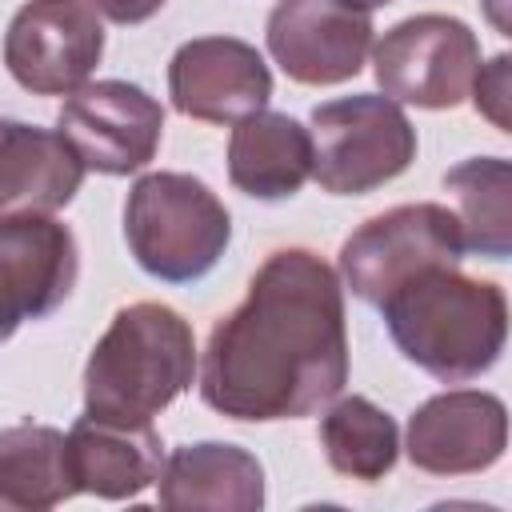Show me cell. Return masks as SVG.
Wrapping results in <instances>:
<instances>
[{"label": "cell", "mask_w": 512, "mask_h": 512, "mask_svg": "<svg viewBox=\"0 0 512 512\" xmlns=\"http://www.w3.org/2000/svg\"><path fill=\"white\" fill-rule=\"evenodd\" d=\"M348 384L344 284L312 248H276L248 296L216 320L200 360V400L248 424L300 420Z\"/></svg>", "instance_id": "6da1fadb"}, {"label": "cell", "mask_w": 512, "mask_h": 512, "mask_svg": "<svg viewBox=\"0 0 512 512\" xmlns=\"http://www.w3.org/2000/svg\"><path fill=\"white\" fill-rule=\"evenodd\" d=\"M384 328L404 360L440 384L484 376L508 340V296L496 280L460 268H428L380 304Z\"/></svg>", "instance_id": "7a4b0ae2"}, {"label": "cell", "mask_w": 512, "mask_h": 512, "mask_svg": "<svg viewBox=\"0 0 512 512\" xmlns=\"http://www.w3.org/2000/svg\"><path fill=\"white\" fill-rule=\"evenodd\" d=\"M196 376L192 324L160 300L124 304L84 364V416L152 424Z\"/></svg>", "instance_id": "3957f363"}, {"label": "cell", "mask_w": 512, "mask_h": 512, "mask_svg": "<svg viewBox=\"0 0 512 512\" xmlns=\"http://www.w3.org/2000/svg\"><path fill=\"white\" fill-rule=\"evenodd\" d=\"M124 240L152 280L192 284L228 252L232 212L200 176L144 172L124 200Z\"/></svg>", "instance_id": "277c9868"}, {"label": "cell", "mask_w": 512, "mask_h": 512, "mask_svg": "<svg viewBox=\"0 0 512 512\" xmlns=\"http://www.w3.org/2000/svg\"><path fill=\"white\" fill-rule=\"evenodd\" d=\"M312 180L332 196H368L412 168L416 128L404 108L376 92L316 104L308 116Z\"/></svg>", "instance_id": "5b68a950"}, {"label": "cell", "mask_w": 512, "mask_h": 512, "mask_svg": "<svg viewBox=\"0 0 512 512\" xmlns=\"http://www.w3.org/2000/svg\"><path fill=\"white\" fill-rule=\"evenodd\" d=\"M460 260H464V236L456 212L420 200V204H396L364 220L340 244L336 276L356 300L380 308L412 276L428 268H460Z\"/></svg>", "instance_id": "8992f818"}, {"label": "cell", "mask_w": 512, "mask_h": 512, "mask_svg": "<svg viewBox=\"0 0 512 512\" xmlns=\"http://www.w3.org/2000/svg\"><path fill=\"white\" fill-rule=\"evenodd\" d=\"M480 68L476 32L448 12H420L392 24L372 44V72L388 100L412 108H456Z\"/></svg>", "instance_id": "52a82bcc"}, {"label": "cell", "mask_w": 512, "mask_h": 512, "mask_svg": "<svg viewBox=\"0 0 512 512\" xmlns=\"http://www.w3.org/2000/svg\"><path fill=\"white\" fill-rule=\"evenodd\" d=\"M104 56V24L88 0H24L4 32V68L32 96H72Z\"/></svg>", "instance_id": "ba28073f"}, {"label": "cell", "mask_w": 512, "mask_h": 512, "mask_svg": "<svg viewBox=\"0 0 512 512\" xmlns=\"http://www.w3.org/2000/svg\"><path fill=\"white\" fill-rule=\"evenodd\" d=\"M264 40L288 80L328 88L360 76L376 28L372 12L356 0H276Z\"/></svg>", "instance_id": "9c48e42d"}, {"label": "cell", "mask_w": 512, "mask_h": 512, "mask_svg": "<svg viewBox=\"0 0 512 512\" xmlns=\"http://www.w3.org/2000/svg\"><path fill=\"white\" fill-rule=\"evenodd\" d=\"M56 132L72 144L84 168L104 176L140 172L164 136V108L140 84L128 80H88L56 116Z\"/></svg>", "instance_id": "30bf717a"}, {"label": "cell", "mask_w": 512, "mask_h": 512, "mask_svg": "<svg viewBox=\"0 0 512 512\" xmlns=\"http://www.w3.org/2000/svg\"><path fill=\"white\" fill-rule=\"evenodd\" d=\"M172 108L200 124H236L272 100V72L240 36L184 40L168 60Z\"/></svg>", "instance_id": "8fae6325"}, {"label": "cell", "mask_w": 512, "mask_h": 512, "mask_svg": "<svg viewBox=\"0 0 512 512\" xmlns=\"http://www.w3.org/2000/svg\"><path fill=\"white\" fill-rule=\"evenodd\" d=\"M400 448L428 476L488 472L508 448V408L484 388L436 392L408 416Z\"/></svg>", "instance_id": "7c38bea8"}, {"label": "cell", "mask_w": 512, "mask_h": 512, "mask_svg": "<svg viewBox=\"0 0 512 512\" xmlns=\"http://www.w3.org/2000/svg\"><path fill=\"white\" fill-rule=\"evenodd\" d=\"M84 172L88 168L56 128L0 116V220L68 208Z\"/></svg>", "instance_id": "4fadbf2b"}, {"label": "cell", "mask_w": 512, "mask_h": 512, "mask_svg": "<svg viewBox=\"0 0 512 512\" xmlns=\"http://www.w3.org/2000/svg\"><path fill=\"white\" fill-rule=\"evenodd\" d=\"M0 264L24 304V316L44 320L72 296L80 248L72 228L52 212H28L0 220Z\"/></svg>", "instance_id": "5bb4252c"}, {"label": "cell", "mask_w": 512, "mask_h": 512, "mask_svg": "<svg viewBox=\"0 0 512 512\" xmlns=\"http://www.w3.org/2000/svg\"><path fill=\"white\" fill-rule=\"evenodd\" d=\"M164 444L152 424H104L80 416L68 432V468L76 492L100 500H132L156 484Z\"/></svg>", "instance_id": "9a60e30c"}, {"label": "cell", "mask_w": 512, "mask_h": 512, "mask_svg": "<svg viewBox=\"0 0 512 512\" xmlns=\"http://www.w3.org/2000/svg\"><path fill=\"white\" fill-rule=\"evenodd\" d=\"M160 504L164 508H216V512H260L264 508V468L260 460L224 440H196L176 448L160 464Z\"/></svg>", "instance_id": "2e32d148"}, {"label": "cell", "mask_w": 512, "mask_h": 512, "mask_svg": "<svg viewBox=\"0 0 512 512\" xmlns=\"http://www.w3.org/2000/svg\"><path fill=\"white\" fill-rule=\"evenodd\" d=\"M312 176V136L288 112H252L232 124L228 180L252 200H288Z\"/></svg>", "instance_id": "e0dca14e"}, {"label": "cell", "mask_w": 512, "mask_h": 512, "mask_svg": "<svg viewBox=\"0 0 512 512\" xmlns=\"http://www.w3.org/2000/svg\"><path fill=\"white\" fill-rule=\"evenodd\" d=\"M76 496L68 436L52 424H12L0 432V508L48 512Z\"/></svg>", "instance_id": "ac0fdd59"}, {"label": "cell", "mask_w": 512, "mask_h": 512, "mask_svg": "<svg viewBox=\"0 0 512 512\" xmlns=\"http://www.w3.org/2000/svg\"><path fill=\"white\" fill-rule=\"evenodd\" d=\"M456 196L464 252L508 260L512 256V164L504 156H472L444 172Z\"/></svg>", "instance_id": "d6986e66"}, {"label": "cell", "mask_w": 512, "mask_h": 512, "mask_svg": "<svg viewBox=\"0 0 512 512\" xmlns=\"http://www.w3.org/2000/svg\"><path fill=\"white\" fill-rule=\"evenodd\" d=\"M320 448L340 476L376 484L400 460V428L368 396H340L320 416Z\"/></svg>", "instance_id": "ffe728a7"}, {"label": "cell", "mask_w": 512, "mask_h": 512, "mask_svg": "<svg viewBox=\"0 0 512 512\" xmlns=\"http://www.w3.org/2000/svg\"><path fill=\"white\" fill-rule=\"evenodd\" d=\"M472 104L484 120H492V128L512 132V112H508V104H512V56L508 52H500L476 68Z\"/></svg>", "instance_id": "44dd1931"}, {"label": "cell", "mask_w": 512, "mask_h": 512, "mask_svg": "<svg viewBox=\"0 0 512 512\" xmlns=\"http://www.w3.org/2000/svg\"><path fill=\"white\" fill-rule=\"evenodd\" d=\"M104 20H112V24H144V20H152L168 0H88Z\"/></svg>", "instance_id": "7402d4cb"}, {"label": "cell", "mask_w": 512, "mask_h": 512, "mask_svg": "<svg viewBox=\"0 0 512 512\" xmlns=\"http://www.w3.org/2000/svg\"><path fill=\"white\" fill-rule=\"evenodd\" d=\"M24 320H28V316H24V304H20L12 280H8V272H4V264H0V344H4Z\"/></svg>", "instance_id": "603a6c76"}, {"label": "cell", "mask_w": 512, "mask_h": 512, "mask_svg": "<svg viewBox=\"0 0 512 512\" xmlns=\"http://www.w3.org/2000/svg\"><path fill=\"white\" fill-rule=\"evenodd\" d=\"M484 12H488V20L496 24V32H500V36H508V32H512V20H508V0H484Z\"/></svg>", "instance_id": "cb8c5ba5"}, {"label": "cell", "mask_w": 512, "mask_h": 512, "mask_svg": "<svg viewBox=\"0 0 512 512\" xmlns=\"http://www.w3.org/2000/svg\"><path fill=\"white\" fill-rule=\"evenodd\" d=\"M356 4H364V8L372 12V8H384V4H392V0H356Z\"/></svg>", "instance_id": "d4e9b609"}]
</instances>
